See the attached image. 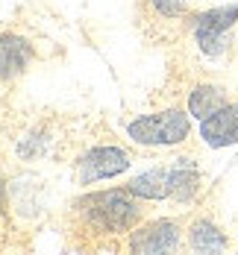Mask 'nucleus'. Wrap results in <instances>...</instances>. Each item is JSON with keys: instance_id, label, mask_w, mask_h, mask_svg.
Returning a JSON list of instances; mask_svg holds the SVG:
<instances>
[{"instance_id": "obj_1", "label": "nucleus", "mask_w": 238, "mask_h": 255, "mask_svg": "<svg viewBox=\"0 0 238 255\" xmlns=\"http://www.w3.org/2000/svg\"><path fill=\"white\" fill-rule=\"evenodd\" d=\"M74 211L82 223H88L94 232H130L141 220V203L130 188H112L85 194L74 203Z\"/></svg>"}, {"instance_id": "obj_2", "label": "nucleus", "mask_w": 238, "mask_h": 255, "mask_svg": "<svg viewBox=\"0 0 238 255\" xmlns=\"http://www.w3.org/2000/svg\"><path fill=\"white\" fill-rule=\"evenodd\" d=\"M127 135L144 147H174L183 144L191 132V121L183 109H165L156 115H141L124 124Z\"/></svg>"}, {"instance_id": "obj_3", "label": "nucleus", "mask_w": 238, "mask_h": 255, "mask_svg": "<svg viewBox=\"0 0 238 255\" xmlns=\"http://www.w3.org/2000/svg\"><path fill=\"white\" fill-rule=\"evenodd\" d=\"M238 24V3L230 6H215L200 15L191 18V29H194V41L203 56L209 59H221L230 50V32Z\"/></svg>"}, {"instance_id": "obj_4", "label": "nucleus", "mask_w": 238, "mask_h": 255, "mask_svg": "<svg viewBox=\"0 0 238 255\" xmlns=\"http://www.w3.org/2000/svg\"><path fill=\"white\" fill-rule=\"evenodd\" d=\"M130 164L132 158L121 147H94V150L79 155L74 176H77L79 185H91V182L112 179L118 173H124V170H130Z\"/></svg>"}, {"instance_id": "obj_5", "label": "nucleus", "mask_w": 238, "mask_h": 255, "mask_svg": "<svg viewBox=\"0 0 238 255\" xmlns=\"http://www.w3.org/2000/svg\"><path fill=\"white\" fill-rule=\"evenodd\" d=\"M183 247V229L177 220H153L130 235V250L138 255H159V253H177Z\"/></svg>"}, {"instance_id": "obj_6", "label": "nucleus", "mask_w": 238, "mask_h": 255, "mask_svg": "<svg viewBox=\"0 0 238 255\" xmlns=\"http://www.w3.org/2000/svg\"><path fill=\"white\" fill-rule=\"evenodd\" d=\"M200 138L212 150H224V147L238 144V103H227L206 121H200Z\"/></svg>"}, {"instance_id": "obj_7", "label": "nucleus", "mask_w": 238, "mask_h": 255, "mask_svg": "<svg viewBox=\"0 0 238 255\" xmlns=\"http://www.w3.org/2000/svg\"><path fill=\"white\" fill-rule=\"evenodd\" d=\"M32 44L21 38V35H12V32H0V79H15L21 77L29 62H32Z\"/></svg>"}, {"instance_id": "obj_8", "label": "nucleus", "mask_w": 238, "mask_h": 255, "mask_svg": "<svg viewBox=\"0 0 238 255\" xmlns=\"http://www.w3.org/2000/svg\"><path fill=\"white\" fill-rule=\"evenodd\" d=\"M200 167L194 158L180 155L174 164H171V197L177 203H191L197 194H200Z\"/></svg>"}, {"instance_id": "obj_9", "label": "nucleus", "mask_w": 238, "mask_h": 255, "mask_svg": "<svg viewBox=\"0 0 238 255\" xmlns=\"http://www.w3.org/2000/svg\"><path fill=\"white\" fill-rule=\"evenodd\" d=\"M130 188L138 200H165L171 197V167H150L130 179Z\"/></svg>"}, {"instance_id": "obj_10", "label": "nucleus", "mask_w": 238, "mask_h": 255, "mask_svg": "<svg viewBox=\"0 0 238 255\" xmlns=\"http://www.w3.org/2000/svg\"><path fill=\"white\" fill-rule=\"evenodd\" d=\"M227 91L221 85H212V82H200L191 88L188 94V115L197 118V121H206L209 115H215L221 106H227Z\"/></svg>"}, {"instance_id": "obj_11", "label": "nucleus", "mask_w": 238, "mask_h": 255, "mask_svg": "<svg viewBox=\"0 0 238 255\" xmlns=\"http://www.w3.org/2000/svg\"><path fill=\"white\" fill-rule=\"evenodd\" d=\"M188 247L194 253H224L227 250V235L221 226H215L209 217H200L188 226Z\"/></svg>"}, {"instance_id": "obj_12", "label": "nucleus", "mask_w": 238, "mask_h": 255, "mask_svg": "<svg viewBox=\"0 0 238 255\" xmlns=\"http://www.w3.org/2000/svg\"><path fill=\"white\" fill-rule=\"evenodd\" d=\"M47 141L50 138H44L41 132H29V135H24L21 141H18V155L24 158V161H32V158H38V155L44 153V147H47Z\"/></svg>"}, {"instance_id": "obj_13", "label": "nucleus", "mask_w": 238, "mask_h": 255, "mask_svg": "<svg viewBox=\"0 0 238 255\" xmlns=\"http://www.w3.org/2000/svg\"><path fill=\"white\" fill-rule=\"evenodd\" d=\"M150 3H153V9L162 18H183L185 12H188L185 0H150Z\"/></svg>"}, {"instance_id": "obj_14", "label": "nucleus", "mask_w": 238, "mask_h": 255, "mask_svg": "<svg viewBox=\"0 0 238 255\" xmlns=\"http://www.w3.org/2000/svg\"><path fill=\"white\" fill-rule=\"evenodd\" d=\"M6 205H9V191H6V182L0 179V214H6Z\"/></svg>"}]
</instances>
